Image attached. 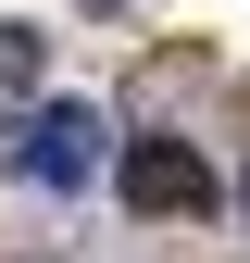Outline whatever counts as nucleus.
Returning <instances> with one entry per match:
<instances>
[{
  "label": "nucleus",
  "mask_w": 250,
  "mask_h": 263,
  "mask_svg": "<svg viewBox=\"0 0 250 263\" xmlns=\"http://www.w3.org/2000/svg\"><path fill=\"white\" fill-rule=\"evenodd\" d=\"M0 163H13L25 188H88V176H113V125L88 101H38L13 138H0Z\"/></svg>",
  "instance_id": "nucleus-1"
},
{
  "label": "nucleus",
  "mask_w": 250,
  "mask_h": 263,
  "mask_svg": "<svg viewBox=\"0 0 250 263\" xmlns=\"http://www.w3.org/2000/svg\"><path fill=\"white\" fill-rule=\"evenodd\" d=\"M113 188H125V213H150V226H187V213H213V163L187 151V138H125L113 151Z\"/></svg>",
  "instance_id": "nucleus-2"
},
{
  "label": "nucleus",
  "mask_w": 250,
  "mask_h": 263,
  "mask_svg": "<svg viewBox=\"0 0 250 263\" xmlns=\"http://www.w3.org/2000/svg\"><path fill=\"white\" fill-rule=\"evenodd\" d=\"M0 88H38V25H0Z\"/></svg>",
  "instance_id": "nucleus-3"
},
{
  "label": "nucleus",
  "mask_w": 250,
  "mask_h": 263,
  "mask_svg": "<svg viewBox=\"0 0 250 263\" xmlns=\"http://www.w3.org/2000/svg\"><path fill=\"white\" fill-rule=\"evenodd\" d=\"M238 213H250V176H238Z\"/></svg>",
  "instance_id": "nucleus-4"
}]
</instances>
